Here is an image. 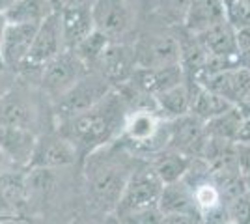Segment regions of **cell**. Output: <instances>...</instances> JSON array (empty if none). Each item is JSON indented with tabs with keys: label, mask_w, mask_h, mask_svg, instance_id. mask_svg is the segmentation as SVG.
Masks as SVG:
<instances>
[{
	"label": "cell",
	"mask_w": 250,
	"mask_h": 224,
	"mask_svg": "<svg viewBox=\"0 0 250 224\" xmlns=\"http://www.w3.org/2000/svg\"><path fill=\"white\" fill-rule=\"evenodd\" d=\"M192 161L190 157L179 153L176 149H163L159 151L157 155H153L151 159H147V164L151 166V170L155 172V176L161 180L163 185L168 183H176L181 182L187 172L192 166Z\"/></svg>",
	"instance_id": "22"
},
{
	"label": "cell",
	"mask_w": 250,
	"mask_h": 224,
	"mask_svg": "<svg viewBox=\"0 0 250 224\" xmlns=\"http://www.w3.org/2000/svg\"><path fill=\"white\" fill-rule=\"evenodd\" d=\"M0 224H30L28 219L22 215H10V217H0Z\"/></svg>",
	"instance_id": "35"
},
{
	"label": "cell",
	"mask_w": 250,
	"mask_h": 224,
	"mask_svg": "<svg viewBox=\"0 0 250 224\" xmlns=\"http://www.w3.org/2000/svg\"><path fill=\"white\" fill-rule=\"evenodd\" d=\"M206 140H208L206 127L194 116L187 114L170 122L168 149H176L190 159H200Z\"/></svg>",
	"instance_id": "13"
},
{
	"label": "cell",
	"mask_w": 250,
	"mask_h": 224,
	"mask_svg": "<svg viewBox=\"0 0 250 224\" xmlns=\"http://www.w3.org/2000/svg\"><path fill=\"white\" fill-rule=\"evenodd\" d=\"M235 34H237V47H239V53L250 49V26L241 28V30H235Z\"/></svg>",
	"instance_id": "34"
},
{
	"label": "cell",
	"mask_w": 250,
	"mask_h": 224,
	"mask_svg": "<svg viewBox=\"0 0 250 224\" xmlns=\"http://www.w3.org/2000/svg\"><path fill=\"white\" fill-rule=\"evenodd\" d=\"M196 38L202 43V47L206 49V53L209 54V58L222 60V62H237V58H239L237 34L228 21L215 24L213 28H209Z\"/></svg>",
	"instance_id": "18"
},
{
	"label": "cell",
	"mask_w": 250,
	"mask_h": 224,
	"mask_svg": "<svg viewBox=\"0 0 250 224\" xmlns=\"http://www.w3.org/2000/svg\"><path fill=\"white\" fill-rule=\"evenodd\" d=\"M95 28L110 41H127L138 26V0H97L92 8Z\"/></svg>",
	"instance_id": "4"
},
{
	"label": "cell",
	"mask_w": 250,
	"mask_h": 224,
	"mask_svg": "<svg viewBox=\"0 0 250 224\" xmlns=\"http://www.w3.org/2000/svg\"><path fill=\"white\" fill-rule=\"evenodd\" d=\"M233 155H235V166L243 178L250 176V146L249 144H237L233 148Z\"/></svg>",
	"instance_id": "30"
},
{
	"label": "cell",
	"mask_w": 250,
	"mask_h": 224,
	"mask_svg": "<svg viewBox=\"0 0 250 224\" xmlns=\"http://www.w3.org/2000/svg\"><path fill=\"white\" fill-rule=\"evenodd\" d=\"M95 2L97 0H60V10H63V8H84V10H92L95 6Z\"/></svg>",
	"instance_id": "33"
},
{
	"label": "cell",
	"mask_w": 250,
	"mask_h": 224,
	"mask_svg": "<svg viewBox=\"0 0 250 224\" xmlns=\"http://www.w3.org/2000/svg\"><path fill=\"white\" fill-rule=\"evenodd\" d=\"M241 122H243V112L239 107H231L226 112H222L220 116L209 120L208 123H204L208 139L224 140V142H235L237 133H239Z\"/></svg>",
	"instance_id": "26"
},
{
	"label": "cell",
	"mask_w": 250,
	"mask_h": 224,
	"mask_svg": "<svg viewBox=\"0 0 250 224\" xmlns=\"http://www.w3.org/2000/svg\"><path fill=\"white\" fill-rule=\"evenodd\" d=\"M40 133L21 127H0V149L13 168L28 170Z\"/></svg>",
	"instance_id": "15"
},
{
	"label": "cell",
	"mask_w": 250,
	"mask_h": 224,
	"mask_svg": "<svg viewBox=\"0 0 250 224\" xmlns=\"http://www.w3.org/2000/svg\"><path fill=\"white\" fill-rule=\"evenodd\" d=\"M40 24H10L4 32L2 41V64L6 71L19 73L21 65L24 64L26 56L30 53V47L34 43L36 32Z\"/></svg>",
	"instance_id": "14"
},
{
	"label": "cell",
	"mask_w": 250,
	"mask_h": 224,
	"mask_svg": "<svg viewBox=\"0 0 250 224\" xmlns=\"http://www.w3.org/2000/svg\"><path fill=\"white\" fill-rule=\"evenodd\" d=\"M10 170H17V168H13L11 166V163L8 161V157L4 155V151L0 149V176L2 174H6V172H10Z\"/></svg>",
	"instance_id": "37"
},
{
	"label": "cell",
	"mask_w": 250,
	"mask_h": 224,
	"mask_svg": "<svg viewBox=\"0 0 250 224\" xmlns=\"http://www.w3.org/2000/svg\"><path fill=\"white\" fill-rule=\"evenodd\" d=\"M235 142L237 144H249L250 146V116H243V122H241V127Z\"/></svg>",
	"instance_id": "32"
},
{
	"label": "cell",
	"mask_w": 250,
	"mask_h": 224,
	"mask_svg": "<svg viewBox=\"0 0 250 224\" xmlns=\"http://www.w3.org/2000/svg\"><path fill=\"white\" fill-rule=\"evenodd\" d=\"M81 224H92V223H81Z\"/></svg>",
	"instance_id": "41"
},
{
	"label": "cell",
	"mask_w": 250,
	"mask_h": 224,
	"mask_svg": "<svg viewBox=\"0 0 250 224\" xmlns=\"http://www.w3.org/2000/svg\"><path fill=\"white\" fill-rule=\"evenodd\" d=\"M97 75H101L112 88L127 84L136 71V58L133 41H110L103 56L94 67Z\"/></svg>",
	"instance_id": "11"
},
{
	"label": "cell",
	"mask_w": 250,
	"mask_h": 224,
	"mask_svg": "<svg viewBox=\"0 0 250 224\" xmlns=\"http://www.w3.org/2000/svg\"><path fill=\"white\" fill-rule=\"evenodd\" d=\"M243 2H245V4H249V6H250V0H243Z\"/></svg>",
	"instance_id": "39"
},
{
	"label": "cell",
	"mask_w": 250,
	"mask_h": 224,
	"mask_svg": "<svg viewBox=\"0 0 250 224\" xmlns=\"http://www.w3.org/2000/svg\"><path fill=\"white\" fill-rule=\"evenodd\" d=\"M157 209L161 211V215H190V217L198 219L192 189L185 180L163 185V191H161L159 202H157Z\"/></svg>",
	"instance_id": "21"
},
{
	"label": "cell",
	"mask_w": 250,
	"mask_h": 224,
	"mask_svg": "<svg viewBox=\"0 0 250 224\" xmlns=\"http://www.w3.org/2000/svg\"><path fill=\"white\" fill-rule=\"evenodd\" d=\"M185 81V73L181 65H170V67H157V69H142L136 67L133 79L127 82L135 88L136 92L144 94L147 97L161 96L174 86L181 84Z\"/></svg>",
	"instance_id": "16"
},
{
	"label": "cell",
	"mask_w": 250,
	"mask_h": 224,
	"mask_svg": "<svg viewBox=\"0 0 250 224\" xmlns=\"http://www.w3.org/2000/svg\"><path fill=\"white\" fill-rule=\"evenodd\" d=\"M0 73H2V71H0ZM2 94H4V92H2V90H0V96H2Z\"/></svg>",
	"instance_id": "40"
},
{
	"label": "cell",
	"mask_w": 250,
	"mask_h": 224,
	"mask_svg": "<svg viewBox=\"0 0 250 224\" xmlns=\"http://www.w3.org/2000/svg\"><path fill=\"white\" fill-rule=\"evenodd\" d=\"M233 105L228 103L226 99H222L220 96L209 92L208 88L192 82V101H190V110L188 114L200 120L202 123H208L209 120L220 116L222 112H226L228 108Z\"/></svg>",
	"instance_id": "24"
},
{
	"label": "cell",
	"mask_w": 250,
	"mask_h": 224,
	"mask_svg": "<svg viewBox=\"0 0 250 224\" xmlns=\"http://www.w3.org/2000/svg\"><path fill=\"white\" fill-rule=\"evenodd\" d=\"M192 0H155V11L168 24H183Z\"/></svg>",
	"instance_id": "28"
},
{
	"label": "cell",
	"mask_w": 250,
	"mask_h": 224,
	"mask_svg": "<svg viewBox=\"0 0 250 224\" xmlns=\"http://www.w3.org/2000/svg\"><path fill=\"white\" fill-rule=\"evenodd\" d=\"M196 84L208 88L209 92L226 99L233 107H239L250 92V71L241 65H233L204 77Z\"/></svg>",
	"instance_id": "12"
},
{
	"label": "cell",
	"mask_w": 250,
	"mask_h": 224,
	"mask_svg": "<svg viewBox=\"0 0 250 224\" xmlns=\"http://www.w3.org/2000/svg\"><path fill=\"white\" fill-rule=\"evenodd\" d=\"M15 2H19V0H0V13H6Z\"/></svg>",
	"instance_id": "38"
},
{
	"label": "cell",
	"mask_w": 250,
	"mask_h": 224,
	"mask_svg": "<svg viewBox=\"0 0 250 224\" xmlns=\"http://www.w3.org/2000/svg\"><path fill=\"white\" fill-rule=\"evenodd\" d=\"M40 108L24 84L10 86L0 96V127H21L38 133Z\"/></svg>",
	"instance_id": "8"
},
{
	"label": "cell",
	"mask_w": 250,
	"mask_h": 224,
	"mask_svg": "<svg viewBox=\"0 0 250 224\" xmlns=\"http://www.w3.org/2000/svg\"><path fill=\"white\" fill-rule=\"evenodd\" d=\"M62 38L65 51H73L81 41H84L95 30L94 13L84 8H63L58 11Z\"/></svg>",
	"instance_id": "20"
},
{
	"label": "cell",
	"mask_w": 250,
	"mask_h": 224,
	"mask_svg": "<svg viewBox=\"0 0 250 224\" xmlns=\"http://www.w3.org/2000/svg\"><path fill=\"white\" fill-rule=\"evenodd\" d=\"M112 90L114 88L101 75L88 71L73 88H69L62 97L52 101V116L56 120V125L88 112L97 103H101Z\"/></svg>",
	"instance_id": "3"
},
{
	"label": "cell",
	"mask_w": 250,
	"mask_h": 224,
	"mask_svg": "<svg viewBox=\"0 0 250 224\" xmlns=\"http://www.w3.org/2000/svg\"><path fill=\"white\" fill-rule=\"evenodd\" d=\"M118 153H110L108 146L103 148L104 155L101 151H95L86 157V191L88 200L92 202L95 209L101 213H114L120 198L124 194L127 180L135 166L129 164V157H120L122 148L118 146Z\"/></svg>",
	"instance_id": "2"
},
{
	"label": "cell",
	"mask_w": 250,
	"mask_h": 224,
	"mask_svg": "<svg viewBox=\"0 0 250 224\" xmlns=\"http://www.w3.org/2000/svg\"><path fill=\"white\" fill-rule=\"evenodd\" d=\"M54 13L51 0H19L4 15L10 24H42Z\"/></svg>",
	"instance_id": "25"
},
{
	"label": "cell",
	"mask_w": 250,
	"mask_h": 224,
	"mask_svg": "<svg viewBox=\"0 0 250 224\" xmlns=\"http://www.w3.org/2000/svg\"><path fill=\"white\" fill-rule=\"evenodd\" d=\"M30 224H32V223H30Z\"/></svg>",
	"instance_id": "42"
},
{
	"label": "cell",
	"mask_w": 250,
	"mask_h": 224,
	"mask_svg": "<svg viewBox=\"0 0 250 224\" xmlns=\"http://www.w3.org/2000/svg\"><path fill=\"white\" fill-rule=\"evenodd\" d=\"M108 45H110V40H108L103 32H99V30L95 28L94 32L90 34L84 41H81L75 47L73 53L79 56V60H81L90 71H94V67L97 65L99 58L103 56V53L106 51Z\"/></svg>",
	"instance_id": "27"
},
{
	"label": "cell",
	"mask_w": 250,
	"mask_h": 224,
	"mask_svg": "<svg viewBox=\"0 0 250 224\" xmlns=\"http://www.w3.org/2000/svg\"><path fill=\"white\" fill-rule=\"evenodd\" d=\"M8 28V21H6V15L0 13V51H2V41H4V32ZM0 71H6L4 64H2V54H0Z\"/></svg>",
	"instance_id": "36"
},
{
	"label": "cell",
	"mask_w": 250,
	"mask_h": 224,
	"mask_svg": "<svg viewBox=\"0 0 250 224\" xmlns=\"http://www.w3.org/2000/svg\"><path fill=\"white\" fill-rule=\"evenodd\" d=\"M129 112L131 108L125 103L124 96L118 90H112L101 103H97L88 112L69 122L58 123L56 131L62 133L73 144L79 155L88 157L95 151L114 144Z\"/></svg>",
	"instance_id": "1"
},
{
	"label": "cell",
	"mask_w": 250,
	"mask_h": 224,
	"mask_svg": "<svg viewBox=\"0 0 250 224\" xmlns=\"http://www.w3.org/2000/svg\"><path fill=\"white\" fill-rule=\"evenodd\" d=\"M90 69L79 60L73 51H62L56 58H52L40 73V86L43 94L56 101L69 88H73Z\"/></svg>",
	"instance_id": "7"
},
{
	"label": "cell",
	"mask_w": 250,
	"mask_h": 224,
	"mask_svg": "<svg viewBox=\"0 0 250 224\" xmlns=\"http://www.w3.org/2000/svg\"><path fill=\"white\" fill-rule=\"evenodd\" d=\"M136 67L142 69H157L179 65V38L177 34L165 30L138 34L133 41Z\"/></svg>",
	"instance_id": "6"
},
{
	"label": "cell",
	"mask_w": 250,
	"mask_h": 224,
	"mask_svg": "<svg viewBox=\"0 0 250 224\" xmlns=\"http://www.w3.org/2000/svg\"><path fill=\"white\" fill-rule=\"evenodd\" d=\"M79 157V151L69 140L58 133L56 129L51 133H43L38 137V144L32 155L28 170H56L71 166Z\"/></svg>",
	"instance_id": "10"
},
{
	"label": "cell",
	"mask_w": 250,
	"mask_h": 224,
	"mask_svg": "<svg viewBox=\"0 0 250 224\" xmlns=\"http://www.w3.org/2000/svg\"><path fill=\"white\" fill-rule=\"evenodd\" d=\"M161 191H163V183L146 163L131 172L114 213L118 215V219H122L131 213L157 207Z\"/></svg>",
	"instance_id": "5"
},
{
	"label": "cell",
	"mask_w": 250,
	"mask_h": 224,
	"mask_svg": "<svg viewBox=\"0 0 250 224\" xmlns=\"http://www.w3.org/2000/svg\"><path fill=\"white\" fill-rule=\"evenodd\" d=\"M222 21H226V4L222 0H192L183 19V30L200 36Z\"/></svg>",
	"instance_id": "19"
},
{
	"label": "cell",
	"mask_w": 250,
	"mask_h": 224,
	"mask_svg": "<svg viewBox=\"0 0 250 224\" xmlns=\"http://www.w3.org/2000/svg\"><path fill=\"white\" fill-rule=\"evenodd\" d=\"M190 101H192V82L187 79L181 84L174 86L155 97L157 110L161 112V116L167 118L168 122L187 116L190 110Z\"/></svg>",
	"instance_id": "23"
},
{
	"label": "cell",
	"mask_w": 250,
	"mask_h": 224,
	"mask_svg": "<svg viewBox=\"0 0 250 224\" xmlns=\"http://www.w3.org/2000/svg\"><path fill=\"white\" fill-rule=\"evenodd\" d=\"M30 205L26 170H10L0 176V217L22 215Z\"/></svg>",
	"instance_id": "17"
},
{
	"label": "cell",
	"mask_w": 250,
	"mask_h": 224,
	"mask_svg": "<svg viewBox=\"0 0 250 224\" xmlns=\"http://www.w3.org/2000/svg\"><path fill=\"white\" fill-rule=\"evenodd\" d=\"M226 21L235 30L250 26V6L243 0H231L229 4H226Z\"/></svg>",
	"instance_id": "29"
},
{
	"label": "cell",
	"mask_w": 250,
	"mask_h": 224,
	"mask_svg": "<svg viewBox=\"0 0 250 224\" xmlns=\"http://www.w3.org/2000/svg\"><path fill=\"white\" fill-rule=\"evenodd\" d=\"M200 219L190 215H163L159 224H198Z\"/></svg>",
	"instance_id": "31"
},
{
	"label": "cell",
	"mask_w": 250,
	"mask_h": 224,
	"mask_svg": "<svg viewBox=\"0 0 250 224\" xmlns=\"http://www.w3.org/2000/svg\"><path fill=\"white\" fill-rule=\"evenodd\" d=\"M62 51H65V47H63L60 17H58V11H56L54 15H51L47 21H43L38 26L30 53L26 56L24 64L21 65L19 73L26 75V77L32 73L40 75L43 67L49 64L52 58H56Z\"/></svg>",
	"instance_id": "9"
}]
</instances>
